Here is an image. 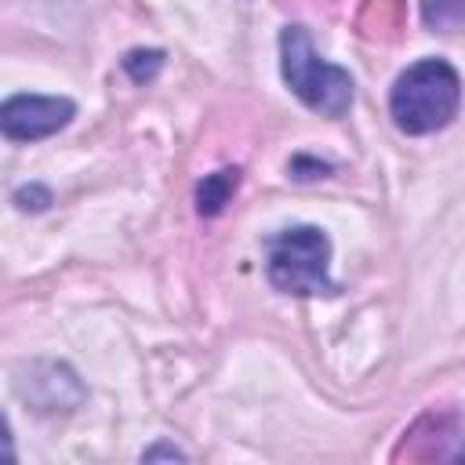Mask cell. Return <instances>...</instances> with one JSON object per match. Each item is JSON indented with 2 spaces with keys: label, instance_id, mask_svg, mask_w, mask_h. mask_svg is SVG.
<instances>
[{
  "label": "cell",
  "instance_id": "6da1fadb",
  "mask_svg": "<svg viewBox=\"0 0 465 465\" xmlns=\"http://www.w3.org/2000/svg\"><path fill=\"white\" fill-rule=\"evenodd\" d=\"M458 102L461 80L454 65H447L443 58H425L400 73L389 94V113L403 134H429L454 120Z\"/></svg>",
  "mask_w": 465,
  "mask_h": 465
},
{
  "label": "cell",
  "instance_id": "8992f818",
  "mask_svg": "<svg viewBox=\"0 0 465 465\" xmlns=\"http://www.w3.org/2000/svg\"><path fill=\"white\" fill-rule=\"evenodd\" d=\"M421 18L429 29L450 33L465 25V0H421Z\"/></svg>",
  "mask_w": 465,
  "mask_h": 465
},
{
  "label": "cell",
  "instance_id": "5b68a950",
  "mask_svg": "<svg viewBox=\"0 0 465 465\" xmlns=\"http://www.w3.org/2000/svg\"><path fill=\"white\" fill-rule=\"evenodd\" d=\"M236 185H240V171H236V167H225V171L207 174V178L200 182V189H196V211L207 214V218L218 214V211L232 200Z\"/></svg>",
  "mask_w": 465,
  "mask_h": 465
},
{
  "label": "cell",
  "instance_id": "7a4b0ae2",
  "mask_svg": "<svg viewBox=\"0 0 465 465\" xmlns=\"http://www.w3.org/2000/svg\"><path fill=\"white\" fill-rule=\"evenodd\" d=\"M280 69L287 87L316 113L341 116L352 105V76L331 62H323L302 25H287L280 33Z\"/></svg>",
  "mask_w": 465,
  "mask_h": 465
},
{
  "label": "cell",
  "instance_id": "52a82bcc",
  "mask_svg": "<svg viewBox=\"0 0 465 465\" xmlns=\"http://www.w3.org/2000/svg\"><path fill=\"white\" fill-rule=\"evenodd\" d=\"M160 65H163V54H160V51H131V54L124 58V69H127V76H131L134 84L153 80Z\"/></svg>",
  "mask_w": 465,
  "mask_h": 465
},
{
  "label": "cell",
  "instance_id": "3957f363",
  "mask_svg": "<svg viewBox=\"0 0 465 465\" xmlns=\"http://www.w3.org/2000/svg\"><path fill=\"white\" fill-rule=\"evenodd\" d=\"M331 243L316 225H294L265 243V269L283 294H331Z\"/></svg>",
  "mask_w": 465,
  "mask_h": 465
},
{
  "label": "cell",
  "instance_id": "277c9868",
  "mask_svg": "<svg viewBox=\"0 0 465 465\" xmlns=\"http://www.w3.org/2000/svg\"><path fill=\"white\" fill-rule=\"evenodd\" d=\"M76 105L69 98H44V94H15L0 109V127L15 142H36L62 131L73 120Z\"/></svg>",
  "mask_w": 465,
  "mask_h": 465
},
{
  "label": "cell",
  "instance_id": "ba28073f",
  "mask_svg": "<svg viewBox=\"0 0 465 465\" xmlns=\"http://www.w3.org/2000/svg\"><path fill=\"white\" fill-rule=\"evenodd\" d=\"M15 200H18V207H22V211H29V207H33V211H44V207L51 203V193H47V189H40V185H29V189H18V196H15Z\"/></svg>",
  "mask_w": 465,
  "mask_h": 465
}]
</instances>
